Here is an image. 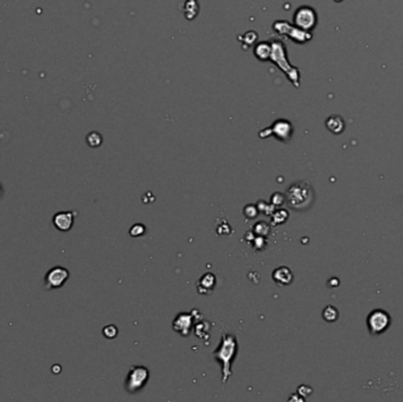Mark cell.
<instances>
[{"instance_id":"6da1fadb","label":"cell","mask_w":403,"mask_h":402,"mask_svg":"<svg viewBox=\"0 0 403 402\" xmlns=\"http://www.w3.org/2000/svg\"><path fill=\"white\" fill-rule=\"evenodd\" d=\"M238 352V344L236 336L232 334H223L216 350L212 352V358L222 367V384H226L232 375L231 366L236 358Z\"/></svg>"},{"instance_id":"7a4b0ae2","label":"cell","mask_w":403,"mask_h":402,"mask_svg":"<svg viewBox=\"0 0 403 402\" xmlns=\"http://www.w3.org/2000/svg\"><path fill=\"white\" fill-rule=\"evenodd\" d=\"M286 197L290 209L303 212L312 206L314 202H315V191L309 182L298 180L288 188Z\"/></svg>"},{"instance_id":"3957f363","label":"cell","mask_w":403,"mask_h":402,"mask_svg":"<svg viewBox=\"0 0 403 402\" xmlns=\"http://www.w3.org/2000/svg\"><path fill=\"white\" fill-rule=\"evenodd\" d=\"M150 373L148 369L144 366H132L128 370V374L125 378V390L128 393L134 394L143 390L148 384Z\"/></svg>"},{"instance_id":"277c9868","label":"cell","mask_w":403,"mask_h":402,"mask_svg":"<svg viewBox=\"0 0 403 402\" xmlns=\"http://www.w3.org/2000/svg\"><path fill=\"white\" fill-rule=\"evenodd\" d=\"M392 324V318L388 312L375 309L366 316V327L372 336H378L384 332Z\"/></svg>"},{"instance_id":"5b68a950","label":"cell","mask_w":403,"mask_h":402,"mask_svg":"<svg viewBox=\"0 0 403 402\" xmlns=\"http://www.w3.org/2000/svg\"><path fill=\"white\" fill-rule=\"evenodd\" d=\"M294 20H295V24L298 28L303 30V31H312L317 22L316 12L312 8L303 6V8L296 11L295 16H294Z\"/></svg>"},{"instance_id":"8992f818","label":"cell","mask_w":403,"mask_h":402,"mask_svg":"<svg viewBox=\"0 0 403 402\" xmlns=\"http://www.w3.org/2000/svg\"><path fill=\"white\" fill-rule=\"evenodd\" d=\"M68 278V269L62 266H56L52 268L45 276V288L46 289H57L64 284Z\"/></svg>"},{"instance_id":"52a82bcc","label":"cell","mask_w":403,"mask_h":402,"mask_svg":"<svg viewBox=\"0 0 403 402\" xmlns=\"http://www.w3.org/2000/svg\"><path fill=\"white\" fill-rule=\"evenodd\" d=\"M194 324V315L190 314V312H180L176 316V318L172 322V328L174 330L180 334L184 338L190 335L191 330H192Z\"/></svg>"},{"instance_id":"ba28073f","label":"cell","mask_w":403,"mask_h":402,"mask_svg":"<svg viewBox=\"0 0 403 402\" xmlns=\"http://www.w3.org/2000/svg\"><path fill=\"white\" fill-rule=\"evenodd\" d=\"M74 215L71 212H58L54 216V226L60 232H68L74 224Z\"/></svg>"},{"instance_id":"9c48e42d","label":"cell","mask_w":403,"mask_h":402,"mask_svg":"<svg viewBox=\"0 0 403 402\" xmlns=\"http://www.w3.org/2000/svg\"><path fill=\"white\" fill-rule=\"evenodd\" d=\"M272 280L276 284L280 286H290L294 281V274L288 266H278V268L274 270Z\"/></svg>"},{"instance_id":"30bf717a","label":"cell","mask_w":403,"mask_h":402,"mask_svg":"<svg viewBox=\"0 0 403 402\" xmlns=\"http://www.w3.org/2000/svg\"><path fill=\"white\" fill-rule=\"evenodd\" d=\"M214 286H216V276L212 272H206L202 276L200 283H198V292L203 295L210 294L214 289Z\"/></svg>"},{"instance_id":"8fae6325","label":"cell","mask_w":403,"mask_h":402,"mask_svg":"<svg viewBox=\"0 0 403 402\" xmlns=\"http://www.w3.org/2000/svg\"><path fill=\"white\" fill-rule=\"evenodd\" d=\"M326 126L334 134H341L344 131V120L338 114H332L326 120Z\"/></svg>"},{"instance_id":"7c38bea8","label":"cell","mask_w":403,"mask_h":402,"mask_svg":"<svg viewBox=\"0 0 403 402\" xmlns=\"http://www.w3.org/2000/svg\"><path fill=\"white\" fill-rule=\"evenodd\" d=\"M274 132L280 140H289L290 137L292 134V128L290 123L288 122H278V123L275 124V128H274Z\"/></svg>"},{"instance_id":"4fadbf2b","label":"cell","mask_w":403,"mask_h":402,"mask_svg":"<svg viewBox=\"0 0 403 402\" xmlns=\"http://www.w3.org/2000/svg\"><path fill=\"white\" fill-rule=\"evenodd\" d=\"M322 318L326 322H329V324H332V322H335L338 321V318H340V312L338 310V308L334 307V306H326V307L323 309L322 312Z\"/></svg>"},{"instance_id":"5bb4252c","label":"cell","mask_w":403,"mask_h":402,"mask_svg":"<svg viewBox=\"0 0 403 402\" xmlns=\"http://www.w3.org/2000/svg\"><path fill=\"white\" fill-rule=\"evenodd\" d=\"M288 217H289V212H286V210H284V209L277 210V212H272V222L274 224H283L286 220H288Z\"/></svg>"},{"instance_id":"9a60e30c","label":"cell","mask_w":403,"mask_h":402,"mask_svg":"<svg viewBox=\"0 0 403 402\" xmlns=\"http://www.w3.org/2000/svg\"><path fill=\"white\" fill-rule=\"evenodd\" d=\"M269 232L270 226H268L266 222H258L257 224H255V226H254V232L258 236L266 237V235H269Z\"/></svg>"},{"instance_id":"2e32d148","label":"cell","mask_w":403,"mask_h":402,"mask_svg":"<svg viewBox=\"0 0 403 402\" xmlns=\"http://www.w3.org/2000/svg\"><path fill=\"white\" fill-rule=\"evenodd\" d=\"M243 214L246 218L252 220V218H255V217H257L260 212H258V208H257L256 206H254V204H248L246 206H244Z\"/></svg>"},{"instance_id":"e0dca14e","label":"cell","mask_w":403,"mask_h":402,"mask_svg":"<svg viewBox=\"0 0 403 402\" xmlns=\"http://www.w3.org/2000/svg\"><path fill=\"white\" fill-rule=\"evenodd\" d=\"M286 203V197L282 192H275L272 196V204L275 206H282Z\"/></svg>"},{"instance_id":"ac0fdd59","label":"cell","mask_w":403,"mask_h":402,"mask_svg":"<svg viewBox=\"0 0 403 402\" xmlns=\"http://www.w3.org/2000/svg\"><path fill=\"white\" fill-rule=\"evenodd\" d=\"M145 232H146V228H145L143 224H134V226H132L130 229V236L132 237L143 236Z\"/></svg>"},{"instance_id":"d6986e66","label":"cell","mask_w":403,"mask_h":402,"mask_svg":"<svg viewBox=\"0 0 403 402\" xmlns=\"http://www.w3.org/2000/svg\"><path fill=\"white\" fill-rule=\"evenodd\" d=\"M103 335L106 338H114L118 335V329L114 324H108L103 329Z\"/></svg>"},{"instance_id":"ffe728a7","label":"cell","mask_w":403,"mask_h":402,"mask_svg":"<svg viewBox=\"0 0 403 402\" xmlns=\"http://www.w3.org/2000/svg\"><path fill=\"white\" fill-rule=\"evenodd\" d=\"M88 146H92V148L99 146L102 144L100 134H98L96 132H92L91 134H88Z\"/></svg>"},{"instance_id":"44dd1931","label":"cell","mask_w":403,"mask_h":402,"mask_svg":"<svg viewBox=\"0 0 403 402\" xmlns=\"http://www.w3.org/2000/svg\"><path fill=\"white\" fill-rule=\"evenodd\" d=\"M297 393H298L300 396H303L306 398V396H309V395H312V388L309 387V386H306V384H302V386H300L298 390H297Z\"/></svg>"},{"instance_id":"7402d4cb","label":"cell","mask_w":403,"mask_h":402,"mask_svg":"<svg viewBox=\"0 0 403 402\" xmlns=\"http://www.w3.org/2000/svg\"><path fill=\"white\" fill-rule=\"evenodd\" d=\"M289 401L290 402H292V401H300V402H302V401H304V398L300 396L298 393H296V394H292V396L289 398Z\"/></svg>"},{"instance_id":"603a6c76","label":"cell","mask_w":403,"mask_h":402,"mask_svg":"<svg viewBox=\"0 0 403 402\" xmlns=\"http://www.w3.org/2000/svg\"><path fill=\"white\" fill-rule=\"evenodd\" d=\"M335 2H341L342 0H335Z\"/></svg>"}]
</instances>
